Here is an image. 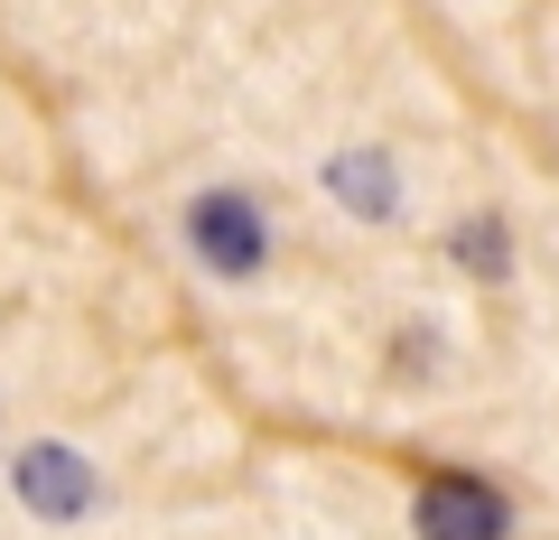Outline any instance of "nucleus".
<instances>
[{"label":"nucleus","instance_id":"f257e3e1","mask_svg":"<svg viewBox=\"0 0 559 540\" xmlns=\"http://www.w3.org/2000/svg\"><path fill=\"white\" fill-rule=\"evenodd\" d=\"M513 494H503L495 476H476V466H457V476H429L411 494V531L419 540H513Z\"/></svg>","mask_w":559,"mask_h":540},{"label":"nucleus","instance_id":"f03ea898","mask_svg":"<svg viewBox=\"0 0 559 540\" xmlns=\"http://www.w3.org/2000/svg\"><path fill=\"white\" fill-rule=\"evenodd\" d=\"M187 242H197V261L215 280H252L261 261H271V224H261V205L234 196V187H215V196L187 205Z\"/></svg>","mask_w":559,"mask_h":540},{"label":"nucleus","instance_id":"7ed1b4c3","mask_svg":"<svg viewBox=\"0 0 559 540\" xmlns=\"http://www.w3.org/2000/svg\"><path fill=\"white\" fill-rule=\"evenodd\" d=\"M20 503L47 521H84L94 513V466L75 447H20Z\"/></svg>","mask_w":559,"mask_h":540},{"label":"nucleus","instance_id":"20e7f679","mask_svg":"<svg viewBox=\"0 0 559 540\" xmlns=\"http://www.w3.org/2000/svg\"><path fill=\"white\" fill-rule=\"evenodd\" d=\"M326 187H336V205H355L364 224H392V205H401V178H392L382 149H336V159H326Z\"/></svg>","mask_w":559,"mask_h":540},{"label":"nucleus","instance_id":"39448f33","mask_svg":"<svg viewBox=\"0 0 559 540\" xmlns=\"http://www.w3.org/2000/svg\"><path fill=\"white\" fill-rule=\"evenodd\" d=\"M448 261H457L466 280H513V224L503 215H466L448 233Z\"/></svg>","mask_w":559,"mask_h":540},{"label":"nucleus","instance_id":"423d86ee","mask_svg":"<svg viewBox=\"0 0 559 540\" xmlns=\"http://www.w3.org/2000/svg\"><path fill=\"white\" fill-rule=\"evenodd\" d=\"M429 363H439V336H429V326H411V336H401V373L429 382Z\"/></svg>","mask_w":559,"mask_h":540}]
</instances>
